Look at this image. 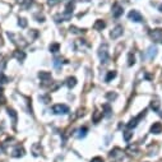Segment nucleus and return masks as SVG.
<instances>
[{"label":"nucleus","instance_id":"bb28decb","mask_svg":"<svg viewBox=\"0 0 162 162\" xmlns=\"http://www.w3.org/2000/svg\"><path fill=\"white\" fill-rule=\"evenodd\" d=\"M40 100L42 101V104H49V102H51V97L49 95H45V96H41Z\"/></svg>","mask_w":162,"mask_h":162},{"label":"nucleus","instance_id":"2f4dec72","mask_svg":"<svg viewBox=\"0 0 162 162\" xmlns=\"http://www.w3.org/2000/svg\"><path fill=\"white\" fill-rule=\"evenodd\" d=\"M116 97H117L116 93H111V92L106 93V98H108V100H115Z\"/></svg>","mask_w":162,"mask_h":162},{"label":"nucleus","instance_id":"9d476101","mask_svg":"<svg viewBox=\"0 0 162 162\" xmlns=\"http://www.w3.org/2000/svg\"><path fill=\"white\" fill-rule=\"evenodd\" d=\"M156 55H157V47H156V46L148 47V50H147V52H146V58L148 59V60H152Z\"/></svg>","mask_w":162,"mask_h":162},{"label":"nucleus","instance_id":"b1692460","mask_svg":"<svg viewBox=\"0 0 162 162\" xmlns=\"http://www.w3.org/2000/svg\"><path fill=\"white\" fill-rule=\"evenodd\" d=\"M115 77H116V72H114V70H111V72H108V73H107V75H106L105 81L108 83V82H111V81H113V79L115 78Z\"/></svg>","mask_w":162,"mask_h":162},{"label":"nucleus","instance_id":"72a5a7b5","mask_svg":"<svg viewBox=\"0 0 162 162\" xmlns=\"http://www.w3.org/2000/svg\"><path fill=\"white\" fill-rule=\"evenodd\" d=\"M0 104H1V105L5 104V97H4V93H3L1 88H0Z\"/></svg>","mask_w":162,"mask_h":162},{"label":"nucleus","instance_id":"ea45409f","mask_svg":"<svg viewBox=\"0 0 162 162\" xmlns=\"http://www.w3.org/2000/svg\"><path fill=\"white\" fill-rule=\"evenodd\" d=\"M3 152H4V148H3V146L0 144V153H3Z\"/></svg>","mask_w":162,"mask_h":162},{"label":"nucleus","instance_id":"39448f33","mask_svg":"<svg viewBox=\"0 0 162 162\" xmlns=\"http://www.w3.org/2000/svg\"><path fill=\"white\" fill-rule=\"evenodd\" d=\"M146 113H147V110H143L142 113H140L139 115H138V116H135L134 119H131L130 121L128 123V125H126V126H128L129 129H133V128H135V126H137L138 124H139L140 119H142V117H144V116H146Z\"/></svg>","mask_w":162,"mask_h":162},{"label":"nucleus","instance_id":"9b49d317","mask_svg":"<svg viewBox=\"0 0 162 162\" xmlns=\"http://www.w3.org/2000/svg\"><path fill=\"white\" fill-rule=\"evenodd\" d=\"M32 153H33V156H36V157H38V156L42 155V147H41L40 143H35L33 146H32Z\"/></svg>","mask_w":162,"mask_h":162},{"label":"nucleus","instance_id":"f257e3e1","mask_svg":"<svg viewBox=\"0 0 162 162\" xmlns=\"http://www.w3.org/2000/svg\"><path fill=\"white\" fill-rule=\"evenodd\" d=\"M110 157L113 158V160L115 162H120V161H123L124 160V157H125V153L123 152V149H120V148H114L113 151L110 152Z\"/></svg>","mask_w":162,"mask_h":162},{"label":"nucleus","instance_id":"58836bf2","mask_svg":"<svg viewBox=\"0 0 162 162\" xmlns=\"http://www.w3.org/2000/svg\"><path fill=\"white\" fill-rule=\"evenodd\" d=\"M4 68H5V61H1V64H0V73L4 70Z\"/></svg>","mask_w":162,"mask_h":162},{"label":"nucleus","instance_id":"4be33fe9","mask_svg":"<svg viewBox=\"0 0 162 162\" xmlns=\"http://www.w3.org/2000/svg\"><path fill=\"white\" fill-rule=\"evenodd\" d=\"M87 131H88V129L86 128V126H83V128H81L78 130V134H77V137L79 138V139H81V138H84L87 135Z\"/></svg>","mask_w":162,"mask_h":162},{"label":"nucleus","instance_id":"cd10ccee","mask_svg":"<svg viewBox=\"0 0 162 162\" xmlns=\"http://www.w3.org/2000/svg\"><path fill=\"white\" fill-rule=\"evenodd\" d=\"M18 24H19L20 28H26V27H27V19H26V18H19Z\"/></svg>","mask_w":162,"mask_h":162},{"label":"nucleus","instance_id":"a878e982","mask_svg":"<svg viewBox=\"0 0 162 162\" xmlns=\"http://www.w3.org/2000/svg\"><path fill=\"white\" fill-rule=\"evenodd\" d=\"M59 49H60V45H59V43H51V45H50V51L51 52H58L59 51Z\"/></svg>","mask_w":162,"mask_h":162},{"label":"nucleus","instance_id":"f8f14e48","mask_svg":"<svg viewBox=\"0 0 162 162\" xmlns=\"http://www.w3.org/2000/svg\"><path fill=\"white\" fill-rule=\"evenodd\" d=\"M123 7H120L119 4H114V7H113V16L115 17V18H119L120 16L123 14Z\"/></svg>","mask_w":162,"mask_h":162},{"label":"nucleus","instance_id":"423d86ee","mask_svg":"<svg viewBox=\"0 0 162 162\" xmlns=\"http://www.w3.org/2000/svg\"><path fill=\"white\" fill-rule=\"evenodd\" d=\"M149 36L155 42H161L162 43V29L161 28H156L153 31L149 32Z\"/></svg>","mask_w":162,"mask_h":162},{"label":"nucleus","instance_id":"20e7f679","mask_svg":"<svg viewBox=\"0 0 162 162\" xmlns=\"http://www.w3.org/2000/svg\"><path fill=\"white\" fill-rule=\"evenodd\" d=\"M8 37H9L10 40H12V42L16 43V45H18V46H22V47H24V46L27 45V42L23 40V37L17 36V35H14V33H10V32H8Z\"/></svg>","mask_w":162,"mask_h":162},{"label":"nucleus","instance_id":"6ab92c4d","mask_svg":"<svg viewBox=\"0 0 162 162\" xmlns=\"http://www.w3.org/2000/svg\"><path fill=\"white\" fill-rule=\"evenodd\" d=\"M102 116H104V114H102V113H100V111H95V113H93V116H92L93 123L97 124V123H98L100 120L102 119Z\"/></svg>","mask_w":162,"mask_h":162},{"label":"nucleus","instance_id":"a211bd4d","mask_svg":"<svg viewBox=\"0 0 162 162\" xmlns=\"http://www.w3.org/2000/svg\"><path fill=\"white\" fill-rule=\"evenodd\" d=\"M126 152H128L130 156H133V155H135V153H138V144H130V146H128Z\"/></svg>","mask_w":162,"mask_h":162},{"label":"nucleus","instance_id":"473e14b6","mask_svg":"<svg viewBox=\"0 0 162 162\" xmlns=\"http://www.w3.org/2000/svg\"><path fill=\"white\" fill-rule=\"evenodd\" d=\"M8 81H9V79H8V77H5L3 73H0V83H7Z\"/></svg>","mask_w":162,"mask_h":162},{"label":"nucleus","instance_id":"c9c22d12","mask_svg":"<svg viewBox=\"0 0 162 162\" xmlns=\"http://www.w3.org/2000/svg\"><path fill=\"white\" fill-rule=\"evenodd\" d=\"M49 5L50 7H54V5H56V4H59L60 3V0H49Z\"/></svg>","mask_w":162,"mask_h":162},{"label":"nucleus","instance_id":"f03ea898","mask_svg":"<svg viewBox=\"0 0 162 162\" xmlns=\"http://www.w3.org/2000/svg\"><path fill=\"white\" fill-rule=\"evenodd\" d=\"M98 56H100V59H101V63L107 64V61H108V46H107V43H104V45L100 47Z\"/></svg>","mask_w":162,"mask_h":162},{"label":"nucleus","instance_id":"7ed1b4c3","mask_svg":"<svg viewBox=\"0 0 162 162\" xmlns=\"http://www.w3.org/2000/svg\"><path fill=\"white\" fill-rule=\"evenodd\" d=\"M52 113L56 115H65L69 113V107L66 105H61V104L54 105L52 106Z\"/></svg>","mask_w":162,"mask_h":162},{"label":"nucleus","instance_id":"ddd939ff","mask_svg":"<svg viewBox=\"0 0 162 162\" xmlns=\"http://www.w3.org/2000/svg\"><path fill=\"white\" fill-rule=\"evenodd\" d=\"M151 133L152 134H160L162 133V124L161 123H153V125L151 126Z\"/></svg>","mask_w":162,"mask_h":162},{"label":"nucleus","instance_id":"7c9ffc66","mask_svg":"<svg viewBox=\"0 0 162 162\" xmlns=\"http://www.w3.org/2000/svg\"><path fill=\"white\" fill-rule=\"evenodd\" d=\"M135 63V58H134V55L133 54H131V52H130V54H129V61H128V64H129V65H133V64Z\"/></svg>","mask_w":162,"mask_h":162},{"label":"nucleus","instance_id":"4468645a","mask_svg":"<svg viewBox=\"0 0 162 162\" xmlns=\"http://www.w3.org/2000/svg\"><path fill=\"white\" fill-rule=\"evenodd\" d=\"M8 115H9V117H12V124H13V126L16 128L17 120H18V115H17V113L13 110V108H8Z\"/></svg>","mask_w":162,"mask_h":162},{"label":"nucleus","instance_id":"6e6552de","mask_svg":"<svg viewBox=\"0 0 162 162\" xmlns=\"http://www.w3.org/2000/svg\"><path fill=\"white\" fill-rule=\"evenodd\" d=\"M128 17H129V19L133 20V22H142L143 20L142 14H140L138 10H131L130 13L128 14Z\"/></svg>","mask_w":162,"mask_h":162},{"label":"nucleus","instance_id":"37998d69","mask_svg":"<svg viewBox=\"0 0 162 162\" xmlns=\"http://www.w3.org/2000/svg\"><path fill=\"white\" fill-rule=\"evenodd\" d=\"M0 45H1V36H0Z\"/></svg>","mask_w":162,"mask_h":162},{"label":"nucleus","instance_id":"aec40b11","mask_svg":"<svg viewBox=\"0 0 162 162\" xmlns=\"http://www.w3.org/2000/svg\"><path fill=\"white\" fill-rule=\"evenodd\" d=\"M75 84H77V79L74 78V77H70V78H68L66 79V86H68V88H74L75 87Z\"/></svg>","mask_w":162,"mask_h":162},{"label":"nucleus","instance_id":"f3484780","mask_svg":"<svg viewBox=\"0 0 162 162\" xmlns=\"http://www.w3.org/2000/svg\"><path fill=\"white\" fill-rule=\"evenodd\" d=\"M105 27H106V23L104 22V20H101V19L96 20V23L93 24V28H95L96 31H102Z\"/></svg>","mask_w":162,"mask_h":162},{"label":"nucleus","instance_id":"a19ab883","mask_svg":"<svg viewBox=\"0 0 162 162\" xmlns=\"http://www.w3.org/2000/svg\"><path fill=\"white\" fill-rule=\"evenodd\" d=\"M77 1H89V0H77Z\"/></svg>","mask_w":162,"mask_h":162},{"label":"nucleus","instance_id":"393cba45","mask_svg":"<svg viewBox=\"0 0 162 162\" xmlns=\"http://www.w3.org/2000/svg\"><path fill=\"white\" fill-rule=\"evenodd\" d=\"M69 31L72 32V33H84L86 29H79V28H77L75 26H72V27L69 28Z\"/></svg>","mask_w":162,"mask_h":162},{"label":"nucleus","instance_id":"412c9836","mask_svg":"<svg viewBox=\"0 0 162 162\" xmlns=\"http://www.w3.org/2000/svg\"><path fill=\"white\" fill-rule=\"evenodd\" d=\"M18 3L20 4V7H22L23 9H28L32 5V0H18Z\"/></svg>","mask_w":162,"mask_h":162},{"label":"nucleus","instance_id":"4c0bfd02","mask_svg":"<svg viewBox=\"0 0 162 162\" xmlns=\"http://www.w3.org/2000/svg\"><path fill=\"white\" fill-rule=\"evenodd\" d=\"M91 162H104V158L102 157H95L91 160Z\"/></svg>","mask_w":162,"mask_h":162},{"label":"nucleus","instance_id":"e433bc0d","mask_svg":"<svg viewBox=\"0 0 162 162\" xmlns=\"http://www.w3.org/2000/svg\"><path fill=\"white\" fill-rule=\"evenodd\" d=\"M35 18L37 19V22H43V20H45L43 16H40V14H35Z\"/></svg>","mask_w":162,"mask_h":162},{"label":"nucleus","instance_id":"2eb2a0df","mask_svg":"<svg viewBox=\"0 0 162 162\" xmlns=\"http://www.w3.org/2000/svg\"><path fill=\"white\" fill-rule=\"evenodd\" d=\"M13 58L17 59L18 61H23L26 59V52L22 51V50H16V51L13 52Z\"/></svg>","mask_w":162,"mask_h":162},{"label":"nucleus","instance_id":"f704fd0d","mask_svg":"<svg viewBox=\"0 0 162 162\" xmlns=\"http://www.w3.org/2000/svg\"><path fill=\"white\" fill-rule=\"evenodd\" d=\"M38 36V32L36 31V29H32L31 32H29V37L31 38H36Z\"/></svg>","mask_w":162,"mask_h":162},{"label":"nucleus","instance_id":"dca6fc26","mask_svg":"<svg viewBox=\"0 0 162 162\" xmlns=\"http://www.w3.org/2000/svg\"><path fill=\"white\" fill-rule=\"evenodd\" d=\"M160 106H161V102H160V100L156 97V98H153L152 101H151V108L153 111H158L160 110Z\"/></svg>","mask_w":162,"mask_h":162},{"label":"nucleus","instance_id":"5701e85b","mask_svg":"<svg viewBox=\"0 0 162 162\" xmlns=\"http://www.w3.org/2000/svg\"><path fill=\"white\" fill-rule=\"evenodd\" d=\"M102 108H104V111H105V116L106 117H110L111 116V113H113V110H111V107H110V105H104L102 106Z\"/></svg>","mask_w":162,"mask_h":162},{"label":"nucleus","instance_id":"1a4fd4ad","mask_svg":"<svg viewBox=\"0 0 162 162\" xmlns=\"http://www.w3.org/2000/svg\"><path fill=\"white\" fill-rule=\"evenodd\" d=\"M123 26H116L113 31H111V33H110V37L113 38V40H116V38H119L120 36L123 35Z\"/></svg>","mask_w":162,"mask_h":162},{"label":"nucleus","instance_id":"c85d7f7f","mask_svg":"<svg viewBox=\"0 0 162 162\" xmlns=\"http://www.w3.org/2000/svg\"><path fill=\"white\" fill-rule=\"evenodd\" d=\"M61 63H63V61H61V59H60V58H55V59H54V66H55V68H58V69L60 68Z\"/></svg>","mask_w":162,"mask_h":162},{"label":"nucleus","instance_id":"0eeeda50","mask_svg":"<svg viewBox=\"0 0 162 162\" xmlns=\"http://www.w3.org/2000/svg\"><path fill=\"white\" fill-rule=\"evenodd\" d=\"M10 155L13 156V157L18 158V157H22L23 155H24V148H23L20 144H16V147H14L13 149H12Z\"/></svg>","mask_w":162,"mask_h":162},{"label":"nucleus","instance_id":"c756f323","mask_svg":"<svg viewBox=\"0 0 162 162\" xmlns=\"http://www.w3.org/2000/svg\"><path fill=\"white\" fill-rule=\"evenodd\" d=\"M131 137H133V133H131V131H125L124 133V139L126 142H129V140L131 139Z\"/></svg>","mask_w":162,"mask_h":162},{"label":"nucleus","instance_id":"79ce46f5","mask_svg":"<svg viewBox=\"0 0 162 162\" xmlns=\"http://www.w3.org/2000/svg\"><path fill=\"white\" fill-rule=\"evenodd\" d=\"M160 12H162V5H161V7H160Z\"/></svg>","mask_w":162,"mask_h":162}]
</instances>
